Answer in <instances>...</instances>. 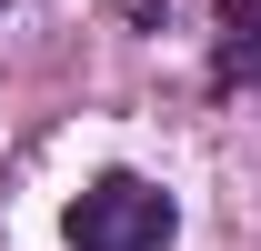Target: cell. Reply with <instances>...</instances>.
Masks as SVG:
<instances>
[{"label": "cell", "instance_id": "obj_1", "mask_svg": "<svg viewBox=\"0 0 261 251\" xmlns=\"http://www.w3.org/2000/svg\"><path fill=\"white\" fill-rule=\"evenodd\" d=\"M171 221H181V211H171L161 181L111 171V181H91L81 201H70V251H161Z\"/></svg>", "mask_w": 261, "mask_h": 251}, {"label": "cell", "instance_id": "obj_2", "mask_svg": "<svg viewBox=\"0 0 261 251\" xmlns=\"http://www.w3.org/2000/svg\"><path fill=\"white\" fill-rule=\"evenodd\" d=\"M261 70V0H221V61L211 81H251Z\"/></svg>", "mask_w": 261, "mask_h": 251}]
</instances>
